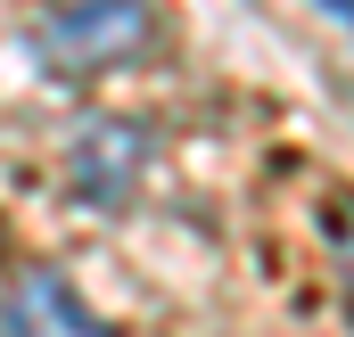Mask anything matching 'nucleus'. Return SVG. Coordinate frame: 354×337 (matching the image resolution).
Returning a JSON list of instances; mask_svg holds the SVG:
<instances>
[{
    "label": "nucleus",
    "instance_id": "nucleus-1",
    "mask_svg": "<svg viewBox=\"0 0 354 337\" xmlns=\"http://www.w3.org/2000/svg\"><path fill=\"white\" fill-rule=\"evenodd\" d=\"M149 25H157L149 0H58L33 25V58L50 75H66V83H91V75L140 58L149 50Z\"/></svg>",
    "mask_w": 354,
    "mask_h": 337
},
{
    "label": "nucleus",
    "instance_id": "nucleus-2",
    "mask_svg": "<svg viewBox=\"0 0 354 337\" xmlns=\"http://www.w3.org/2000/svg\"><path fill=\"white\" fill-rule=\"evenodd\" d=\"M140 173H149V132L124 115H99L66 140V198H83V206H124L140 189Z\"/></svg>",
    "mask_w": 354,
    "mask_h": 337
},
{
    "label": "nucleus",
    "instance_id": "nucleus-3",
    "mask_svg": "<svg viewBox=\"0 0 354 337\" xmlns=\"http://www.w3.org/2000/svg\"><path fill=\"white\" fill-rule=\"evenodd\" d=\"M0 337H115L99 313L83 305V288L66 280V271H25L17 288H8V313H0Z\"/></svg>",
    "mask_w": 354,
    "mask_h": 337
},
{
    "label": "nucleus",
    "instance_id": "nucleus-4",
    "mask_svg": "<svg viewBox=\"0 0 354 337\" xmlns=\"http://www.w3.org/2000/svg\"><path fill=\"white\" fill-rule=\"evenodd\" d=\"M330 239H338V263H346V305H354V206L330 214Z\"/></svg>",
    "mask_w": 354,
    "mask_h": 337
},
{
    "label": "nucleus",
    "instance_id": "nucleus-5",
    "mask_svg": "<svg viewBox=\"0 0 354 337\" xmlns=\"http://www.w3.org/2000/svg\"><path fill=\"white\" fill-rule=\"evenodd\" d=\"M313 8H330L338 25H354V0H313Z\"/></svg>",
    "mask_w": 354,
    "mask_h": 337
}]
</instances>
